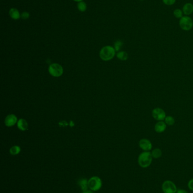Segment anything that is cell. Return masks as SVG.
<instances>
[{
    "mask_svg": "<svg viewBox=\"0 0 193 193\" xmlns=\"http://www.w3.org/2000/svg\"><path fill=\"white\" fill-rule=\"evenodd\" d=\"M152 158L150 151H143L141 152L138 157V163L142 168H147L152 164Z\"/></svg>",
    "mask_w": 193,
    "mask_h": 193,
    "instance_id": "obj_1",
    "label": "cell"
},
{
    "mask_svg": "<svg viewBox=\"0 0 193 193\" xmlns=\"http://www.w3.org/2000/svg\"><path fill=\"white\" fill-rule=\"evenodd\" d=\"M116 52L114 47L112 46L108 45L102 47L100 51V57L102 61H108L114 58Z\"/></svg>",
    "mask_w": 193,
    "mask_h": 193,
    "instance_id": "obj_2",
    "label": "cell"
},
{
    "mask_svg": "<svg viewBox=\"0 0 193 193\" xmlns=\"http://www.w3.org/2000/svg\"><path fill=\"white\" fill-rule=\"evenodd\" d=\"M179 26L184 31H190L193 28V19L189 16H183L181 19H180Z\"/></svg>",
    "mask_w": 193,
    "mask_h": 193,
    "instance_id": "obj_3",
    "label": "cell"
},
{
    "mask_svg": "<svg viewBox=\"0 0 193 193\" xmlns=\"http://www.w3.org/2000/svg\"><path fill=\"white\" fill-rule=\"evenodd\" d=\"M161 189L164 193H176L178 190L174 182L171 180H165L161 185Z\"/></svg>",
    "mask_w": 193,
    "mask_h": 193,
    "instance_id": "obj_4",
    "label": "cell"
},
{
    "mask_svg": "<svg viewBox=\"0 0 193 193\" xmlns=\"http://www.w3.org/2000/svg\"><path fill=\"white\" fill-rule=\"evenodd\" d=\"M88 187L92 191H96L102 186V181L97 176H94L88 180Z\"/></svg>",
    "mask_w": 193,
    "mask_h": 193,
    "instance_id": "obj_5",
    "label": "cell"
},
{
    "mask_svg": "<svg viewBox=\"0 0 193 193\" xmlns=\"http://www.w3.org/2000/svg\"><path fill=\"white\" fill-rule=\"evenodd\" d=\"M48 71L50 75L58 77L61 76L64 72V69L60 64L53 63L50 64L48 68Z\"/></svg>",
    "mask_w": 193,
    "mask_h": 193,
    "instance_id": "obj_6",
    "label": "cell"
},
{
    "mask_svg": "<svg viewBox=\"0 0 193 193\" xmlns=\"http://www.w3.org/2000/svg\"><path fill=\"white\" fill-rule=\"evenodd\" d=\"M152 116L155 120L163 121L166 117V113L163 109L159 107H156L153 109L152 111Z\"/></svg>",
    "mask_w": 193,
    "mask_h": 193,
    "instance_id": "obj_7",
    "label": "cell"
},
{
    "mask_svg": "<svg viewBox=\"0 0 193 193\" xmlns=\"http://www.w3.org/2000/svg\"><path fill=\"white\" fill-rule=\"evenodd\" d=\"M139 146L144 151H150L152 149V144L149 140L142 138L139 141Z\"/></svg>",
    "mask_w": 193,
    "mask_h": 193,
    "instance_id": "obj_8",
    "label": "cell"
},
{
    "mask_svg": "<svg viewBox=\"0 0 193 193\" xmlns=\"http://www.w3.org/2000/svg\"><path fill=\"white\" fill-rule=\"evenodd\" d=\"M18 122L17 117L14 114L8 115L5 119V124L7 126H12Z\"/></svg>",
    "mask_w": 193,
    "mask_h": 193,
    "instance_id": "obj_9",
    "label": "cell"
},
{
    "mask_svg": "<svg viewBox=\"0 0 193 193\" xmlns=\"http://www.w3.org/2000/svg\"><path fill=\"white\" fill-rule=\"evenodd\" d=\"M167 128V124L163 121H159L155 124L154 129L155 132L158 133L164 132Z\"/></svg>",
    "mask_w": 193,
    "mask_h": 193,
    "instance_id": "obj_10",
    "label": "cell"
},
{
    "mask_svg": "<svg viewBox=\"0 0 193 193\" xmlns=\"http://www.w3.org/2000/svg\"><path fill=\"white\" fill-rule=\"evenodd\" d=\"M182 12L186 16H189L193 12V5L190 2L185 4L182 7Z\"/></svg>",
    "mask_w": 193,
    "mask_h": 193,
    "instance_id": "obj_11",
    "label": "cell"
},
{
    "mask_svg": "<svg viewBox=\"0 0 193 193\" xmlns=\"http://www.w3.org/2000/svg\"><path fill=\"white\" fill-rule=\"evenodd\" d=\"M17 126L19 129L22 131H25L28 129L29 124L26 120L24 119H19L17 122Z\"/></svg>",
    "mask_w": 193,
    "mask_h": 193,
    "instance_id": "obj_12",
    "label": "cell"
},
{
    "mask_svg": "<svg viewBox=\"0 0 193 193\" xmlns=\"http://www.w3.org/2000/svg\"><path fill=\"white\" fill-rule=\"evenodd\" d=\"M9 15L14 20H18L21 18V15L18 10L15 8H12L9 10Z\"/></svg>",
    "mask_w": 193,
    "mask_h": 193,
    "instance_id": "obj_13",
    "label": "cell"
},
{
    "mask_svg": "<svg viewBox=\"0 0 193 193\" xmlns=\"http://www.w3.org/2000/svg\"><path fill=\"white\" fill-rule=\"evenodd\" d=\"M78 185L83 191H87L88 190V188H89L87 179H82L79 180Z\"/></svg>",
    "mask_w": 193,
    "mask_h": 193,
    "instance_id": "obj_14",
    "label": "cell"
},
{
    "mask_svg": "<svg viewBox=\"0 0 193 193\" xmlns=\"http://www.w3.org/2000/svg\"><path fill=\"white\" fill-rule=\"evenodd\" d=\"M151 153L153 159H159L161 158L163 154L161 150L159 148H155L154 149L152 150Z\"/></svg>",
    "mask_w": 193,
    "mask_h": 193,
    "instance_id": "obj_15",
    "label": "cell"
},
{
    "mask_svg": "<svg viewBox=\"0 0 193 193\" xmlns=\"http://www.w3.org/2000/svg\"><path fill=\"white\" fill-rule=\"evenodd\" d=\"M117 58L119 59L120 61H125L126 60H128V59L129 58V56L126 52L121 51V52H118L117 54Z\"/></svg>",
    "mask_w": 193,
    "mask_h": 193,
    "instance_id": "obj_16",
    "label": "cell"
},
{
    "mask_svg": "<svg viewBox=\"0 0 193 193\" xmlns=\"http://www.w3.org/2000/svg\"><path fill=\"white\" fill-rule=\"evenodd\" d=\"M21 149L19 146H13L10 149V153L12 155H16L19 154L21 152Z\"/></svg>",
    "mask_w": 193,
    "mask_h": 193,
    "instance_id": "obj_17",
    "label": "cell"
},
{
    "mask_svg": "<svg viewBox=\"0 0 193 193\" xmlns=\"http://www.w3.org/2000/svg\"><path fill=\"white\" fill-rule=\"evenodd\" d=\"M164 122L167 124V126H172L175 123V120L172 116H167L164 119Z\"/></svg>",
    "mask_w": 193,
    "mask_h": 193,
    "instance_id": "obj_18",
    "label": "cell"
},
{
    "mask_svg": "<svg viewBox=\"0 0 193 193\" xmlns=\"http://www.w3.org/2000/svg\"><path fill=\"white\" fill-rule=\"evenodd\" d=\"M173 15L175 18L177 19H181L183 17L184 12H182V10L176 9L173 11Z\"/></svg>",
    "mask_w": 193,
    "mask_h": 193,
    "instance_id": "obj_19",
    "label": "cell"
},
{
    "mask_svg": "<svg viewBox=\"0 0 193 193\" xmlns=\"http://www.w3.org/2000/svg\"><path fill=\"white\" fill-rule=\"evenodd\" d=\"M77 7L80 12H84L87 9V5H86V3H85V2L81 1V2H79L78 3Z\"/></svg>",
    "mask_w": 193,
    "mask_h": 193,
    "instance_id": "obj_20",
    "label": "cell"
},
{
    "mask_svg": "<svg viewBox=\"0 0 193 193\" xmlns=\"http://www.w3.org/2000/svg\"><path fill=\"white\" fill-rule=\"evenodd\" d=\"M123 41L121 40H117L114 43V48L116 52H119L121 47H123Z\"/></svg>",
    "mask_w": 193,
    "mask_h": 193,
    "instance_id": "obj_21",
    "label": "cell"
},
{
    "mask_svg": "<svg viewBox=\"0 0 193 193\" xmlns=\"http://www.w3.org/2000/svg\"><path fill=\"white\" fill-rule=\"evenodd\" d=\"M163 2L167 6L173 5L176 2V0H162Z\"/></svg>",
    "mask_w": 193,
    "mask_h": 193,
    "instance_id": "obj_22",
    "label": "cell"
},
{
    "mask_svg": "<svg viewBox=\"0 0 193 193\" xmlns=\"http://www.w3.org/2000/svg\"><path fill=\"white\" fill-rule=\"evenodd\" d=\"M187 187L188 189L191 191H193V179H190V180L187 183Z\"/></svg>",
    "mask_w": 193,
    "mask_h": 193,
    "instance_id": "obj_23",
    "label": "cell"
},
{
    "mask_svg": "<svg viewBox=\"0 0 193 193\" xmlns=\"http://www.w3.org/2000/svg\"><path fill=\"white\" fill-rule=\"evenodd\" d=\"M29 12H23L21 14V18H22L23 19H29Z\"/></svg>",
    "mask_w": 193,
    "mask_h": 193,
    "instance_id": "obj_24",
    "label": "cell"
},
{
    "mask_svg": "<svg viewBox=\"0 0 193 193\" xmlns=\"http://www.w3.org/2000/svg\"><path fill=\"white\" fill-rule=\"evenodd\" d=\"M176 193H189V192L187 191V190H184V189H179L177 191Z\"/></svg>",
    "mask_w": 193,
    "mask_h": 193,
    "instance_id": "obj_25",
    "label": "cell"
},
{
    "mask_svg": "<svg viewBox=\"0 0 193 193\" xmlns=\"http://www.w3.org/2000/svg\"><path fill=\"white\" fill-rule=\"evenodd\" d=\"M82 193H93V192L92 191V190H87V191H83Z\"/></svg>",
    "mask_w": 193,
    "mask_h": 193,
    "instance_id": "obj_26",
    "label": "cell"
},
{
    "mask_svg": "<svg viewBox=\"0 0 193 193\" xmlns=\"http://www.w3.org/2000/svg\"><path fill=\"white\" fill-rule=\"evenodd\" d=\"M74 1H76V2H81V1H82L83 0H74Z\"/></svg>",
    "mask_w": 193,
    "mask_h": 193,
    "instance_id": "obj_27",
    "label": "cell"
},
{
    "mask_svg": "<svg viewBox=\"0 0 193 193\" xmlns=\"http://www.w3.org/2000/svg\"><path fill=\"white\" fill-rule=\"evenodd\" d=\"M140 1H144V0H140Z\"/></svg>",
    "mask_w": 193,
    "mask_h": 193,
    "instance_id": "obj_28",
    "label": "cell"
}]
</instances>
